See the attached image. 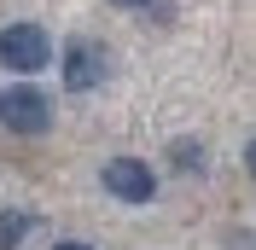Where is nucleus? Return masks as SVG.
Here are the masks:
<instances>
[{
	"label": "nucleus",
	"instance_id": "nucleus-1",
	"mask_svg": "<svg viewBox=\"0 0 256 250\" xmlns=\"http://www.w3.org/2000/svg\"><path fill=\"white\" fill-rule=\"evenodd\" d=\"M0 64L18 70V76H35L52 64V35L41 24H6L0 30Z\"/></svg>",
	"mask_w": 256,
	"mask_h": 250
},
{
	"label": "nucleus",
	"instance_id": "nucleus-2",
	"mask_svg": "<svg viewBox=\"0 0 256 250\" xmlns=\"http://www.w3.org/2000/svg\"><path fill=\"white\" fill-rule=\"evenodd\" d=\"M0 122L12 134H47L52 110H47V94L41 88H6L0 94Z\"/></svg>",
	"mask_w": 256,
	"mask_h": 250
},
{
	"label": "nucleus",
	"instance_id": "nucleus-3",
	"mask_svg": "<svg viewBox=\"0 0 256 250\" xmlns=\"http://www.w3.org/2000/svg\"><path fill=\"white\" fill-rule=\"evenodd\" d=\"M105 192L122 198V204H152L158 174H152V163H140V157H111V163H105Z\"/></svg>",
	"mask_w": 256,
	"mask_h": 250
},
{
	"label": "nucleus",
	"instance_id": "nucleus-4",
	"mask_svg": "<svg viewBox=\"0 0 256 250\" xmlns=\"http://www.w3.org/2000/svg\"><path fill=\"white\" fill-rule=\"evenodd\" d=\"M105 47H94V41H70L64 47V88L70 94H94L99 82H105Z\"/></svg>",
	"mask_w": 256,
	"mask_h": 250
},
{
	"label": "nucleus",
	"instance_id": "nucleus-5",
	"mask_svg": "<svg viewBox=\"0 0 256 250\" xmlns=\"http://www.w3.org/2000/svg\"><path fill=\"white\" fill-rule=\"evenodd\" d=\"M35 216H24V210H0V250H18L24 238H30Z\"/></svg>",
	"mask_w": 256,
	"mask_h": 250
},
{
	"label": "nucleus",
	"instance_id": "nucleus-6",
	"mask_svg": "<svg viewBox=\"0 0 256 250\" xmlns=\"http://www.w3.org/2000/svg\"><path fill=\"white\" fill-rule=\"evenodd\" d=\"M169 157H175L180 174H204V146H198V140H175V146H169Z\"/></svg>",
	"mask_w": 256,
	"mask_h": 250
},
{
	"label": "nucleus",
	"instance_id": "nucleus-7",
	"mask_svg": "<svg viewBox=\"0 0 256 250\" xmlns=\"http://www.w3.org/2000/svg\"><path fill=\"white\" fill-rule=\"evenodd\" d=\"M52 250H94V244H82V238H58Z\"/></svg>",
	"mask_w": 256,
	"mask_h": 250
},
{
	"label": "nucleus",
	"instance_id": "nucleus-8",
	"mask_svg": "<svg viewBox=\"0 0 256 250\" xmlns=\"http://www.w3.org/2000/svg\"><path fill=\"white\" fill-rule=\"evenodd\" d=\"M244 169H250V174H256V140H250V146H244Z\"/></svg>",
	"mask_w": 256,
	"mask_h": 250
},
{
	"label": "nucleus",
	"instance_id": "nucleus-9",
	"mask_svg": "<svg viewBox=\"0 0 256 250\" xmlns=\"http://www.w3.org/2000/svg\"><path fill=\"white\" fill-rule=\"evenodd\" d=\"M116 6H152V0H116Z\"/></svg>",
	"mask_w": 256,
	"mask_h": 250
}]
</instances>
